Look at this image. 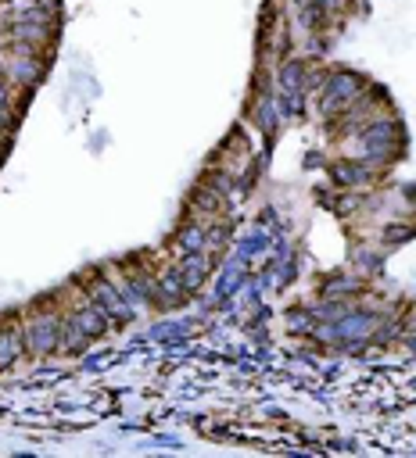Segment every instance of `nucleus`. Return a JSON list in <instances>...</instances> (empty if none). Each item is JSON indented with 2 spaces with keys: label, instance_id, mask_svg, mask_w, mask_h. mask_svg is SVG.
<instances>
[{
  "label": "nucleus",
  "instance_id": "1",
  "mask_svg": "<svg viewBox=\"0 0 416 458\" xmlns=\"http://www.w3.org/2000/svg\"><path fill=\"white\" fill-rule=\"evenodd\" d=\"M8 97H11V90L4 86V79H0V104H8Z\"/></svg>",
  "mask_w": 416,
  "mask_h": 458
}]
</instances>
